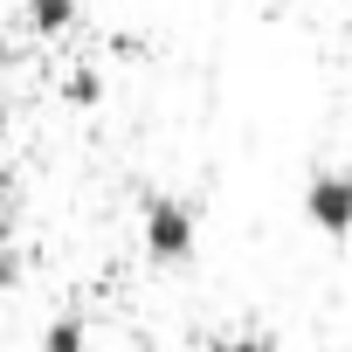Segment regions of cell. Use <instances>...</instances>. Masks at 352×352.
<instances>
[{"instance_id":"cell-4","label":"cell","mask_w":352,"mask_h":352,"mask_svg":"<svg viewBox=\"0 0 352 352\" xmlns=\"http://www.w3.org/2000/svg\"><path fill=\"white\" fill-rule=\"evenodd\" d=\"M63 104H69V111H97V104H104V69L76 63V69L63 76Z\"/></svg>"},{"instance_id":"cell-1","label":"cell","mask_w":352,"mask_h":352,"mask_svg":"<svg viewBox=\"0 0 352 352\" xmlns=\"http://www.w3.org/2000/svg\"><path fill=\"white\" fill-rule=\"evenodd\" d=\"M138 235H145V256H152V263L180 270V263H194V249H201V208L173 201V194H159V201H145Z\"/></svg>"},{"instance_id":"cell-6","label":"cell","mask_w":352,"mask_h":352,"mask_svg":"<svg viewBox=\"0 0 352 352\" xmlns=\"http://www.w3.org/2000/svg\"><path fill=\"white\" fill-rule=\"evenodd\" d=\"M8 283H21V256H14V214H8V201H0V290Z\"/></svg>"},{"instance_id":"cell-7","label":"cell","mask_w":352,"mask_h":352,"mask_svg":"<svg viewBox=\"0 0 352 352\" xmlns=\"http://www.w3.org/2000/svg\"><path fill=\"white\" fill-rule=\"evenodd\" d=\"M208 352H270V345H263V338H249V331H228V338H214Z\"/></svg>"},{"instance_id":"cell-3","label":"cell","mask_w":352,"mask_h":352,"mask_svg":"<svg viewBox=\"0 0 352 352\" xmlns=\"http://www.w3.org/2000/svg\"><path fill=\"white\" fill-rule=\"evenodd\" d=\"M76 14H83L76 0H28V28H35L42 42H63V35L76 28Z\"/></svg>"},{"instance_id":"cell-2","label":"cell","mask_w":352,"mask_h":352,"mask_svg":"<svg viewBox=\"0 0 352 352\" xmlns=\"http://www.w3.org/2000/svg\"><path fill=\"white\" fill-rule=\"evenodd\" d=\"M304 221L318 235H331V242L352 235V173L345 166H324V173L304 180Z\"/></svg>"},{"instance_id":"cell-5","label":"cell","mask_w":352,"mask_h":352,"mask_svg":"<svg viewBox=\"0 0 352 352\" xmlns=\"http://www.w3.org/2000/svg\"><path fill=\"white\" fill-rule=\"evenodd\" d=\"M83 345H90V318H76V311H63L42 331V352H83Z\"/></svg>"},{"instance_id":"cell-8","label":"cell","mask_w":352,"mask_h":352,"mask_svg":"<svg viewBox=\"0 0 352 352\" xmlns=\"http://www.w3.org/2000/svg\"><path fill=\"white\" fill-rule=\"evenodd\" d=\"M8 83H14V49L0 42V104H8Z\"/></svg>"}]
</instances>
